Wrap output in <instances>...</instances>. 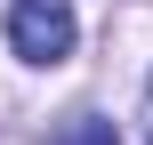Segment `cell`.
Instances as JSON below:
<instances>
[{
	"label": "cell",
	"mask_w": 153,
	"mask_h": 145,
	"mask_svg": "<svg viewBox=\"0 0 153 145\" xmlns=\"http://www.w3.org/2000/svg\"><path fill=\"white\" fill-rule=\"evenodd\" d=\"M73 40H81L73 0H8V48L24 65H65Z\"/></svg>",
	"instance_id": "1"
},
{
	"label": "cell",
	"mask_w": 153,
	"mask_h": 145,
	"mask_svg": "<svg viewBox=\"0 0 153 145\" xmlns=\"http://www.w3.org/2000/svg\"><path fill=\"white\" fill-rule=\"evenodd\" d=\"M56 145H121V129H113L105 113H73V121L56 129Z\"/></svg>",
	"instance_id": "2"
},
{
	"label": "cell",
	"mask_w": 153,
	"mask_h": 145,
	"mask_svg": "<svg viewBox=\"0 0 153 145\" xmlns=\"http://www.w3.org/2000/svg\"><path fill=\"white\" fill-rule=\"evenodd\" d=\"M145 121H153V97H145Z\"/></svg>",
	"instance_id": "3"
}]
</instances>
